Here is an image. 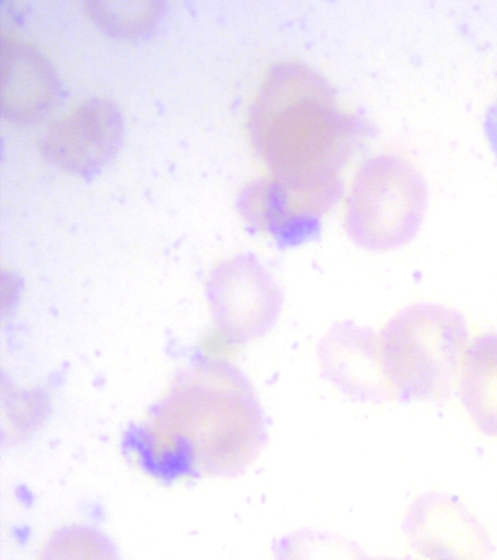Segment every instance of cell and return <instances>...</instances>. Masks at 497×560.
<instances>
[{
  "label": "cell",
  "instance_id": "obj_1",
  "mask_svg": "<svg viewBox=\"0 0 497 560\" xmlns=\"http://www.w3.org/2000/svg\"><path fill=\"white\" fill-rule=\"evenodd\" d=\"M265 442L263 409L251 381L225 361L199 359L121 436L126 457L164 485L235 477Z\"/></svg>",
  "mask_w": 497,
  "mask_h": 560
},
{
  "label": "cell",
  "instance_id": "obj_2",
  "mask_svg": "<svg viewBox=\"0 0 497 560\" xmlns=\"http://www.w3.org/2000/svg\"><path fill=\"white\" fill-rule=\"evenodd\" d=\"M365 133V121L339 103L321 73L299 60L274 63L248 112L252 149L312 232L342 195L343 171Z\"/></svg>",
  "mask_w": 497,
  "mask_h": 560
},
{
  "label": "cell",
  "instance_id": "obj_3",
  "mask_svg": "<svg viewBox=\"0 0 497 560\" xmlns=\"http://www.w3.org/2000/svg\"><path fill=\"white\" fill-rule=\"evenodd\" d=\"M469 328L458 311L438 304L401 310L378 336L379 361L392 397L439 401L452 392Z\"/></svg>",
  "mask_w": 497,
  "mask_h": 560
},
{
  "label": "cell",
  "instance_id": "obj_4",
  "mask_svg": "<svg viewBox=\"0 0 497 560\" xmlns=\"http://www.w3.org/2000/svg\"><path fill=\"white\" fill-rule=\"evenodd\" d=\"M427 187L416 166L394 153L362 162L344 197V230L369 252H391L416 236L425 218Z\"/></svg>",
  "mask_w": 497,
  "mask_h": 560
},
{
  "label": "cell",
  "instance_id": "obj_5",
  "mask_svg": "<svg viewBox=\"0 0 497 560\" xmlns=\"http://www.w3.org/2000/svg\"><path fill=\"white\" fill-rule=\"evenodd\" d=\"M204 292L217 332L234 346L268 335L283 304L281 287L252 254H237L213 266Z\"/></svg>",
  "mask_w": 497,
  "mask_h": 560
},
{
  "label": "cell",
  "instance_id": "obj_6",
  "mask_svg": "<svg viewBox=\"0 0 497 560\" xmlns=\"http://www.w3.org/2000/svg\"><path fill=\"white\" fill-rule=\"evenodd\" d=\"M123 130L120 108L104 96H91L47 126L42 136V155L69 174L90 177L119 151Z\"/></svg>",
  "mask_w": 497,
  "mask_h": 560
},
{
  "label": "cell",
  "instance_id": "obj_7",
  "mask_svg": "<svg viewBox=\"0 0 497 560\" xmlns=\"http://www.w3.org/2000/svg\"><path fill=\"white\" fill-rule=\"evenodd\" d=\"M403 529L422 560H487L490 556L486 529L448 494L417 498L405 515Z\"/></svg>",
  "mask_w": 497,
  "mask_h": 560
},
{
  "label": "cell",
  "instance_id": "obj_8",
  "mask_svg": "<svg viewBox=\"0 0 497 560\" xmlns=\"http://www.w3.org/2000/svg\"><path fill=\"white\" fill-rule=\"evenodd\" d=\"M2 114L15 125L40 120L55 107L59 81L50 61L16 34L2 35Z\"/></svg>",
  "mask_w": 497,
  "mask_h": 560
},
{
  "label": "cell",
  "instance_id": "obj_9",
  "mask_svg": "<svg viewBox=\"0 0 497 560\" xmlns=\"http://www.w3.org/2000/svg\"><path fill=\"white\" fill-rule=\"evenodd\" d=\"M322 375L346 396L381 401L391 393L379 361L378 337L368 328L334 324L318 348Z\"/></svg>",
  "mask_w": 497,
  "mask_h": 560
},
{
  "label": "cell",
  "instance_id": "obj_10",
  "mask_svg": "<svg viewBox=\"0 0 497 560\" xmlns=\"http://www.w3.org/2000/svg\"><path fill=\"white\" fill-rule=\"evenodd\" d=\"M462 406L484 435L497 438V332L475 337L460 366Z\"/></svg>",
  "mask_w": 497,
  "mask_h": 560
},
{
  "label": "cell",
  "instance_id": "obj_11",
  "mask_svg": "<svg viewBox=\"0 0 497 560\" xmlns=\"http://www.w3.org/2000/svg\"><path fill=\"white\" fill-rule=\"evenodd\" d=\"M38 560H121L115 541L88 524L55 529L42 546Z\"/></svg>",
  "mask_w": 497,
  "mask_h": 560
},
{
  "label": "cell",
  "instance_id": "obj_12",
  "mask_svg": "<svg viewBox=\"0 0 497 560\" xmlns=\"http://www.w3.org/2000/svg\"><path fill=\"white\" fill-rule=\"evenodd\" d=\"M156 2H91L90 15L113 37L138 38L150 33L161 15Z\"/></svg>",
  "mask_w": 497,
  "mask_h": 560
},
{
  "label": "cell",
  "instance_id": "obj_13",
  "mask_svg": "<svg viewBox=\"0 0 497 560\" xmlns=\"http://www.w3.org/2000/svg\"><path fill=\"white\" fill-rule=\"evenodd\" d=\"M276 560H362L355 547L340 538L313 532H299L277 540L273 545Z\"/></svg>",
  "mask_w": 497,
  "mask_h": 560
},
{
  "label": "cell",
  "instance_id": "obj_14",
  "mask_svg": "<svg viewBox=\"0 0 497 560\" xmlns=\"http://www.w3.org/2000/svg\"><path fill=\"white\" fill-rule=\"evenodd\" d=\"M484 133L497 155V98L493 101L484 117Z\"/></svg>",
  "mask_w": 497,
  "mask_h": 560
},
{
  "label": "cell",
  "instance_id": "obj_15",
  "mask_svg": "<svg viewBox=\"0 0 497 560\" xmlns=\"http://www.w3.org/2000/svg\"><path fill=\"white\" fill-rule=\"evenodd\" d=\"M362 560H414L412 558H404V559H395V558H366V556H364V558H362Z\"/></svg>",
  "mask_w": 497,
  "mask_h": 560
}]
</instances>
